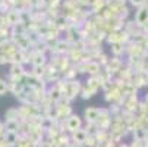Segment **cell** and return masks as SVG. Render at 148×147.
Here are the masks:
<instances>
[{
    "label": "cell",
    "instance_id": "obj_1",
    "mask_svg": "<svg viewBox=\"0 0 148 147\" xmlns=\"http://www.w3.org/2000/svg\"><path fill=\"white\" fill-rule=\"evenodd\" d=\"M148 21V8H141L138 12H136V16H135V22L138 25H145V22Z\"/></svg>",
    "mask_w": 148,
    "mask_h": 147
},
{
    "label": "cell",
    "instance_id": "obj_2",
    "mask_svg": "<svg viewBox=\"0 0 148 147\" xmlns=\"http://www.w3.org/2000/svg\"><path fill=\"white\" fill-rule=\"evenodd\" d=\"M79 125H81L79 116H71V118L68 119V128H69L71 131H78Z\"/></svg>",
    "mask_w": 148,
    "mask_h": 147
},
{
    "label": "cell",
    "instance_id": "obj_3",
    "mask_svg": "<svg viewBox=\"0 0 148 147\" xmlns=\"http://www.w3.org/2000/svg\"><path fill=\"white\" fill-rule=\"evenodd\" d=\"M85 69H87L90 74L95 75V74H98V72H100V65H98V63H95V62H88L87 66H85Z\"/></svg>",
    "mask_w": 148,
    "mask_h": 147
},
{
    "label": "cell",
    "instance_id": "obj_4",
    "mask_svg": "<svg viewBox=\"0 0 148 147\" xmlns=\"http://www.w3.org/2000/svg\"><path fill=\"white\" fill-rule=\"evenodd\" d=\"M85 115H87V119L94 121V119L100 118V110L98 109H87L85 110Z\"/></svg>",
    "mask_w": 148,
    "mask_h": 147
},
{
    "label": "cell",
    "instance_id": "obj_5",
    "mask_svg": "<svg viewBox=\"0 0 148 147\" xmlns=\"http://www.w3.org/2000/svg\"><path fill=\"white\" fill-rule=\"evenodd\" d=\"M12 75L13 77H21V75H22V65H21V63H15L12 66Z\"/></svg>",
    "mask_w": 148,
    "mask_h": 147
},
{
    "label": "cell",
    "instance_id": "obj_6",
    "mask_svg": "<svg viewBox=\"0 0 148 147\" xmlns=\"http://www.w3.org/2000/svg\"><path fill=\"white\" fill-rule=\"evenodd\" d=\"M34 63H35V66H43L44 65V55L37 53L34 56Z\"/></svg>",
    "mask_w": 148,
    "mask_h": 147
},
{
    "label": "cell",
    "instance_id": "obj_7",
    "mask_svg": "<svg viewBox=\"0 0 148 147\" xmlns=\"http://www.w3.org/2000/svg\"><path fill=\"white\" fill-rule=\"evenodd\" d=\"M6 128H8V131L15 133V131L18 130V122H15V121H8V124H6Z\"/></svg>",
    "mask_w": 148,
    "mask_h": 147
},
{
    "label": "cell",
    "instance_id": "obj_8",
    "mask_svg": "<svg viewBox=\"0 0 148 147\" xmlns=\"http://www.w3.org/2000/svg\"><path fill=\"white\" fill-rule=\"evenodd\" d=\"M6 141H8V143H15V141H16V134L8 131V133H6Z\"/></svg>",
    "mask_w": 148,
    "mask_h": 147
},
{
    "label": "cell",
    "instance_id": "obj_9",
    "mask_svg": "<svg viewBox=\"0 0 148 147\" xmlns=\"http://www.w3.org/2000/svg\"><path fill=\"white\" fill-rule=\"evenodd\" d=\"M43 74H44V68L43 66H35L34 68V72H32L34 77H40V75H43Z\"/></svg>",
    "mask_w": 148,
    "mask_h": 147
},
{
    "label": "cell",
    "instance_id": "obj_10",
    "mask_svg": "<svg viewBox=\"0 0 148 147\" xmlns=\"http://www.w3.org/2000/svg\"><path fill=\"white\" fill-rule=\"evenodd\" d=\"M60 91L57 90V88H54V90H51V94H50V97H51V100H57V99H60Z\"/></svg>",
    "mask_w": 148,
    "mask_h": 147
},
{
    "label": "cell",
    "instance_id": "obj_11",
    "mask_svg": "<svg viewBox=\"0 0 148 147\" xmlns=\"http://www.w3.org/2000/svg\"><path fill=\"white\" fill-rule=\"evenodd\" d=\"M119 65H120V62H119V60H116V59H113V60L110 62V68H112V71H117Z\"/></svg>",
    "mask_w": 148,
    "mask_h": 147
},
{
    "label": "cell",
    "instance_id": "obj_12",
    "mask_svg": "<svg viewBox=\"0 0 148 147\" xmlns=\"http://www.w3.org/2000/svg\"><path fill=\"white\" fill-rule=\"evenodd\" d=\"M113 52L117 55V53H120V52H123V49H122V46H120V43H114L113 44Z\"/></svg>",
    "mask_w": 148,
    "mask_h": 147
},
{
    "label": "cell",
    "instance_id": "obj_13",
    "mask_svg": "<svg viewBox=\"0 0 148 147\" xmlns=\"http://www.w3.org/2000/svg\"><path fill=\"white\" fill-rule=\"evenodd\" d=\"M6 93V82L5 81H0V96Z\"/></svg>",
    "mask_w": 148,
    "mask_h": 147
},
{
    "label": "cell",
    "instance_id": "obj_14",
    "mask_svg": "<svg viewBox=\"0 0 148 147\" xmlns=\"http://www.w3.org/2000/svg\"><path fill=\"white\" fill-rule=\"evenodd\" d=\"M92 3H94V8H95V9H98V6L101 8V6L104 5V0H95V2H92Z\"/></svg>",
    "mask_w": 148,
    "mask_h": 147
},
{
    "label": "cell",
    "instance_id": "obj_15",
    "mask_svg": "<svg viewBox=\"0 0 148 147\" xmlns=\"http://www.w3.org/2000/svg\"><path fill=\"white\" fill-rule=\"evenodd\" d=\"M8 62H9L8 56H3V55H0V63H8Z\"/></svg>",
    "mask_w": 148,
    "mask_h": 147
},
{
    "label": "cell",
    "instance_id": "obj_16",
    "mask_svg": "<svg viewBox=\"0 0 148 147\" xmlns=\"http://www.w3.org/2000/svg\"><path fill=\"white\" fill-rule=\"evenodd\" d=\"M142 2H144V0H132V5L139 6V5H142Z\"/></svg>",
    "mask_w": 148,
    "mask_h": 147
},
{
    "label": "cell",
    "instance_id": "obj_17",
    "mask_svg": "<svg viewBox=\"0 0 148 147\" xmlns=\"http://www.w3.org/2000/svg\"><path fill=\"white\" fill-rule=\"evenodd\" d=\"M144 27H145V30L148 31V21H147V22H145V25H144Z\"/></svg>",
    "mask_w": 148,
    "mask_h": 147
},
{
    "label": "cell",
    "instance_id": "obj_18",
    "mask_svg": "<svg viewBox=\"0 0 148 147\" xmlns=\"http://www.w3.org/2000/svg\"><path fill=\"white\" fill-rule=\"evenodd\" d=\"M2 3H3V0H0V5H2Z\"/></svg>",
    "mask_w": 148,
    "mask_h": 147
},
{
    "label": "cell",
    "instance_id": "obj_19",
    "mask_svg": "<svg viewBox=\"0 0 148 147\" xmlns=\"http://www.w3.org/2000/svg\"><path fill=\"white\" fill-rule=\"evenodd\" d=\"M0 81H2V79H0Z\"/></svg>",
    "mask_w": 148,
    "mask_h": 147
}]
</instances>
